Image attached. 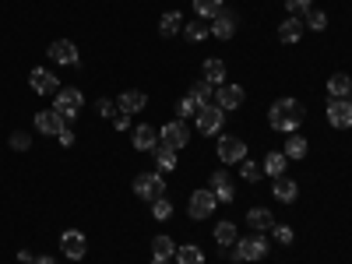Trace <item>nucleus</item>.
Returning <instances> with one entry per match:
<instances>
[{"instance_id": "f257e3e1", "label": "nucleus", "mask_w": 352, "mask_h": 264, "mask_svg": "<svg viewBox=\"0 0 352 264\" xmlns=\"http://www.w3.org/2000/svg\"><path fill=\"white\" fill-rule=\"evenodd\" d=\"M303 120H307V109H303L300 99H292V96L289 99H275L268 106V124L278 134H296L303 127Z\"/></svg>"}, {"instance_id": "f03ea898", "label": "nucleus", "mask_w": 352, "mask_h": 264, "mask_svg": "<svg viewBox=\"0 0 352 264\" xmlns=\"http://www.w3.org/2000/svg\"><path fill=\"white\" fill-rule=\"evenodd\" d=\"M268 240H264V232H250V236H243V240H236L232 247H222V257H229V261H264L268 257Z\"/></svg>"}, {"instance_id": "7ed1b4c3", "label": "nucleus", "mask_w": 352, "mask_h": 264, "mask_svg": "<svg viewBox=\"0 0 352 264\" xmlns=\"http://www.w3.org/2000/svg\"><path fill=\"white\" fill-rule=\"evenodd\" d=\"M134 197H141V201H159V197H166V176L155 169V173H138L134 176Z\"/></svg>"}, {"instance_id": "20e7f679", "label": "nucleus", "mask_w": 352, "mask_h": 264, "mask_svg": "<svg viewBox=\"0 0 352 264\" xmlns=\"http://www.w3.org/2000/svg\"><path fill=\"white\" fill-rule=\"evenodd\" d=\"M215 208H219V201H215L212 187H201V190H194V194H190V201H187V215H190L194 222L212 219V212H215Z\"/></svg>"}, {"instance_id": "39448f33", "label": "nucleus", "mask_w": 352, "mask_h": 264, "mask_svg": "<svg viewBox=\"0 0 352 264\" xmlns=\"http://www.w3.org/2000/svg\"><path fill=\"white\" fill-rule=\"evenodd\" d=\"M222 124H226V113H222L215 102L201 106V109L194 113V127H197L201 134H222Z\"/></svg>"}, {"instance_id": "423d86ee", "label": "nucleus", "mask_w": 352, "mask_h": 264, "mask_svg": "<svg viewBox=\"0 0 352 264\" xmlns=\"http://www.w3.org/2000/svg\"><path fill=\"white\" fill-rule=\"evenodd\" d=\"M81 102H85V96L78 92V88H60V92L53 96V109L64 116V120H74V116L81 113Z\"/></svg>"}, {"instance_id": "0eeeda50", "label": "nucleus", "mask_w": 352, "mask_h": 264, "mask_svg": "<svg viewBox=\"0 0 352 264\" xmlns=\"http://www.w3.org/2000/svg\"><path fill=\"white\" fill-rule=\"evenodd\" d=\"M46 53H50V60L60 64V67H78L81 64V53H78V46L71 39H53Z\"/></svg>"}, {"instance_id": "6e6552de", "label": "nucleus", "mask_w": 352, "mask_h": 264, "mask_svg": "<svg viewBox=\"0 0 352 264\" xmlns=\"http://www.w3.org/2000/svg\"><path fill=\"white\" fill-rule=\"evenodd\" d=\"M28 85H32V92L36 96H56V92H60V78H56L53 71H46V67H36L32 74H28Z\"/></svg>"}, {"instance_id": "1a4fd4ad", "label": "nucleus", "mask_w": 352, "mask_h": 264, "mask_svg": "<svg viewBox=\"0 0 352 264\" xmlns=\"http://www.w3.org/2000/svg\"><path fill=\"white\" fill-rule=\"evenodd\" d=\"M247 102V92L240 85H219L215 88V106L222 109V113H232V109H240Z\"/></svg>"}, {"instance_id": "9d476101", "label": "nucleus", "mask_w": 352, "mask_h": 264, "mask_svg": "<svg viewBox=\"0 0 352 264\" xmlns=\"http://www.w3.org/2000/svg\"><path fill=\"white\" fill-rule=\"evenodd\" d=\"M219 159L222 162H243L247 159V141H240V138H232V134H219Z\"/></svg>"}, {"instance_id": "9b49d317", "label": "nucleus", "mask_w": 352, "mask_h": 264, "mask_svg": "<svg viewBox=\"0 0 352 264\" xmlns=\"http://www.w3.org/2000/svg\"><path fill=\"white\" fill-rule=\"evenodd\" d=\"M159 138H162V144H169V148L180 152L184 144L190 141V127H187L184 120H169V124H162V127H159Z\"/></svg>"}, {"instance_id": "f8f14e48", "label": "nucleus", "mask_w": 352, "mask_h": 264, "mask_svg": "<svg viewBox=\"0 0 352 264\" xmlns=\"http://www.w3.org/2000/svg\"><path fill=\"white\" fill-rule=\"evenodd\" d=\"M60 250H64V257L81 261V257L88 254V240H85V232H81V229H64V232H60Z\"/></svg>"}, {"instance_id": "ddd939ff", "label": "nucleus", "mask_w": 352, "mask_h": 264, "mask_svg": "<svg viewBox=\"0 0 352 264\" xmlns=\"http://www.w3.org/2000/svg\"><path fill=\"white\" fill-rule=\"evenodd\" d=\"M236 25H240L236 11H226V8H222V11L212 18V25H208V28H212V36H215V39H222V43H226V39L236 36Z\"/></svg>"}, {"instance_id": "4468645a", "label": "nucleus", "mask_w": 352, "mask_h": 264, "mask_svg": "<svg viewBox=\"0 0 352 264\" xmlns=\"http://www.w3.org/2000/svg\"><path fill=\"white\" fill-rule=\"evenodd\" d=\"M208 187H212V194H215V201H219V204H232V197H236V187H232V176H229L226 169H215V173H212Z\"/></svg>"}, {"instance_id": "2eb2a0df", "label": "nucleus", "mask_w": 352, "mask_h": 264, "mask_svg": "<svg viewBox=\"0 0 352 264\" xmlns=\"http://www.w3.org/2000/svg\"><path fill=\"white\" fill-rule=\"evenodd\" d=\"M328 124L335 131H349L352 127V102L349 99H331L328 102Z\"/></svg>"}, {"instance_id": "dca6fc26", "label": "nucleus", "mask_w": 352, "mask_h": 264, "mask_svg": "<svg viewBox=\"0 0 352 264\" xmlns=\"http://www.w3.org/2000/svg\"><path fill=\"white\" fill-rule=\"evenodd\" d=\"M64 116L60 113H56V109H39L36 113V134H50V138H56V134H60L64 131Z\"/></svg>"}, {"instance_id": "f3484780", "label": "nucleus", "mask_w": 352, "mask_h": 264, "mask_svg": "<svg viewBox=\"0 0 352 264\" xmlns=\"http://www.w3.org/2000/svg\"><path fill=\"white\" fill-rule=\"evenodd\" d=\"M131 141H134V148H138V152H155L162 138H159V131H155L152 124H138Z\"/></svg>"}, {"instance_id": "a211bd4d", "label": "nucleus", "mask_w": 352, "mask_h": 264, "mask_svg": "<svg viewBox=\"0 0 352 264\" xmlns=\"http://www.w3.org/2000/svg\"><path fill=\"white\" fill-rule=\"evenodd\" d=\"M303 18H296V14H289L282 25H278V43H285V46H296L300 39H303Z\"/></svg>"}, {"instance_id": "6ab92c4d", "label": "nucleus", "mask_w": 352, "mask_h": 264, "mask_svg": "<svg viewBox=\"0 0 352 264\" xmlns=\"http://www.w3.org/2000/svg\"><path fill=\"white\" fill-rule=\"evenodd\" d=\"M144 106H148V96H144L141 88H131V92H120V99H116V109H120V113H127V116L141 113Z\"/></svg>"}, {"instance_id": "aec40b11", "label": "nucleus", "mask_w": 352, "mask_h": 264, "mask_svg": "<svg viewBox=\"0 0 352 264\" xmlns=\"http://www.w3.org/2000/svg\"><path fill=\"white\" fill-rule=\"evenodd\" d=\"M272 194H275L282 204H292V201L300 197V184L289 180V176H275V180H272Z\"/></svg>"}, {"instance_id": "412c9836", "label": "nucleus", "mask_w": 352, "mask_h": 264, "mask_svg": "<svg viewBox=\"0 0 352 264\" xmlns=\"http://www.w3.org/2000/svg\"><path fill=\"white\" fill-rule=\"evenodd\" d=\"M247 226H250L254 232H272V229H275V215H272L268 208H250V212H247Z\"/></svg>"}, {"instance_id": "4be33fe9", "label": "nucleus", "mask_w": 352, "mask_h": 264, "mask_svg": "<svg viewBox=\"0 0 352 264\" xmlns=\"http://www.w3.org/2000/svg\"><path fill=\"white\" fill-rule=\"evenodd\" d=\"M236 240H240L236 222H232V219H222V222L215 226V243H219V247H232Z\"/></svg>"}, {"instance_id": "5701e85b", "label": "nucleus", "mask_w": 352, "mask_h": 264, "mask_svg": "<svg viewBox=\"0 0 352 264\" xmlns=\"http://www.w3.org/2000/svg\"><path fill=\"white\" fill-rule=\"evenodd\" d=\"M201 78H204V81H212L215 88H219V85H226V60H219V56H212V60H204Z\"/></svg>"}, {"instance_id": "b1692460", "label": "nucleus", "mask_w": 352, "mask_h": 264, "mask_svg": "<svg viewBox=\"0 0 352 264\" xmlns=\"http://www.w3.org/2000/svg\"><path fill=\"white\" fill-rule=\"evenodd\" d=\"M180 28H184V14H180V11H166V14L159 18V36H162V39H173Z\"/></svg>"}, {"instance_id": "393cba45", "label": "nucleus", "mask_w": 352, "mask_h": 264, "mask_svg": "<svg viewBox=\"0 0 352 264\" xmlns=\"http://www.w3.org/2000/svg\"><path fill=\"white\" fill-rule=\"evenodd\" d=\"M328 96H331V99H349V96H352V78L342 74V71L331 74V78H328Z\"/></svg>"}, {"instance_id": "a878e982", "label": "nucleus", "mask_w": 352, "mask_h": 264, "mask_svg": "<svg viewBox=\"0 0 352 264\" xmlns=\"http://www.w3.org/2000/svg\"><path fill=\"white\" fill-rule=\"evenodd\" d=\"M187 96H190L197 106H208V102L215 99V85H212V81H204V78H197V81L190 85V92H187Z\"/></svg>"}, {"instance_id": "bb28decb", "label": "nucleus", "mask_w": 352, "mask_h": 264, "mask_svg": "<svg viewBox=\"0 0 352 264\" xmlns=\"http://www.w3.org/2000/svg\"><path fill=\"white\" fill-rule=\"evenodd\" d=\"M289 159H307V152H310V141L303 138V134H285V148H282Z\"/></svg>"}, {"instance_id": "cd10ccee", "label": "nucleus", "mask_w": 352, "mask_h": 264, "mask_svg": "<svg viewBox=\"0 0 352 264\" xmlns=\"http://www.w3.org/2000/svg\"><path fill=\"white\" fill-rule=\"evenodd\" d=\"M264 173H268L272 176V180H275V176H285V166H289V155L285 152H268V155H264Z\"/></svg>"}, {"instance_id": "c85d7f7f", "label": "nucleus", "mask_w": 352, "mask_h": 264, "mask_svg": "<svg viewBox=\"0 0 352 264\" xmlns=\"http://www.w3.org/2000/svg\"><path fill=\"white\" fill-rule=\"evenodd\" d=\"M155 169H159L162 176L173 173V169H176V148H169V144L159 141V148H155Z\"/></svg>"}, {"instance_id": "c756f323", "label": "nucleus", "mask_w": 352, "mask_h": 264, "mask_svg": "<svg viewBox=\"0 0 352 264\" xmlns=\"http://www.w3.org/2000/svg\"><path fill=\"white\" fill-rule=\"evenodd\" d=\"M176 264H204V254L197 243H184V247H176Z\"/></svg>"}, {"instance_id": "7c9ffc66", "label": "nucleus", "mask_w": 352, "mask_h": 264, "mask_svg": "<svg viewBox=\"0 0 352 264\" xmlns=\"http://www.w3.org/2000/svg\"><path fill=\"white\" fill-rule=\"evenodd\" d=\"M184 36H187V43H204V39H208L212 36V28H208V21H187L184 25Z\"/></svg>"}, {"instance_id": "2f4dec72", "label": "nucleus", "mask_w": 352, "mask_h": 264, "mask_svg": "<svg viewBox=\"0 0 352 264\" xmlns=\"http://www.w3.org/2000/svg\"><path fill=\"white\" fill-rule=\"evenodd\" d=\"M219 11H222V0H194V14L201 21H212Z\"/></svg>"}, {"instance_id": "473e14b6", "label": "nucleus", "mask_w": 352, "mask_h": 264, "mask_svg": "<svg viewBox=\"0 0 352 264\" xmlns=\"http://www.w3.org/2000/svg\"><path fill=\"white\" fill-rule=\"evenodd\" d=\"M152 257H176V240H169L166 232L152 240Z\"/></svg>"}, {"instance_id": "72a5a7b5", "label": "nucleus", "mask_w": 352, "mask_h": 264, "mask_svg": "<svg viewBox=\"0 0 352 264\" xmlns=\"http://www.w3.org/2000/svg\"><path fill=\"white\" fill-rule=\"evenodd\" d=\"M303 25L314 28V32H324V28H328V14H324V11H317V8H310V11L303 14Z\"/></svg>"}, {"instance_id": "f704fd0d", "label": "nucleus", "mask_w": 352, "mask_h": 264, "mask_svg": "<svg viewBox=\"0 0 352 264\" xmlns=\"http://www.w3.org/2000/svg\"><path fill=\"white\" fill-rule=\"evenodd\" d=\"M261 173H264L261 162H254V159H243V162H240V176H243L247 184H257V180H261Z\"/></svg>"}, {"instance_id": "c9c22d12", "label": "nucleus", "mask_w": 352, "mask_h": 264, "mask_svg": "<svg viewBox=\"0 0 352 264\" xmlns=\"http://www.w3.org/2000/svg\"><path fill=\"white\" fill-rule=\"evenodd\" d=\"M152 215H155L159 222H166V219L173 215V201H169V197H159V201H152Z\"/></svg>"}, {"instance_id": "e433bc0d", "label": "nucleus", "mask_w": 352, "mask_h": 264, "mask_svg": "<svg viewBox=\"0 0 352 264\" xmlns=\"http://www.w3.org/2000/svg\"><path fill=\"white\" fill-rule=\"evenodd\" d=\"M8 141H11L14 152H28V148H32V134H25V131H14Z\"/></svg>"}, {"instance_id": "4c0bfd02", "label": "nucleus", "mask_w": 352, "mask_h": 264, "mask_svg": "<svg viewBox=\"0 0 352 264\" xmlns=\"http://www.w3.org/2000/svg\"><path fill=\"white\" fill-rule=\"evenodd\" d=\"M272 236H275V243L289 247L292 240H296V232H292V226H278V222H275V229H272Z\"/></svg>"}, {"instance_id": "58836bf2", "label": "nucleus", "mask_w": 352, "mask_h": 264, "mask_svg": "<svg viewBox=\"0 0 352 264\" xmlns=\"http://www.w3.org/2000/svg\"><path fill=\"white\" fill-rule=\"evenodd\" d=\"M197 109H201V106H197V102H194L190 96H184L180 102H176V116H180V120H187V116H194Z\"/></svg>"}, {"instance_id": "ea45409f", "label": "nucleus", "mask_w": 352, "mask_h": 264, "mask_svg": "<svg viewBox=\"0 0 352 264\" xmlns=\"http://www.w3.org/2000/svg\"><path fill=\"white\" fill-rule=\"evenodd\" d=\"M282 4H285L289 14H296V18H300V14H307V11L314 8V0H282Z\"/></svg>"}, {"instance_id": "a19ab883", "label": "nucleus", "mask_w": 352, "mask_h": 264, "mask_svg": "<svg viewBox=\"0 0 352 264\" xmlns=\"http://www.w3.org/2000/svg\"><path fill=\"white\" fill-rule=\"evenodd\" d=\"M96 113L106 116V120H113V116H116V102L113 99H96Z\"/></svg>"}, {"instance_id": "79ce46f5", "label": "nucleus", "mask_w": 352, "mask_h": 264, "mask_svg": "<svg viewBox=\"0 0 352 264\" xmlns=\"http://www.w3.org/2000/svg\"><path fill=\"white\" fill-rule=\"evenodd\" d=\"M113 127H116V131H131V116L116 109V116H113Z\"/></svg>"}, {"instance_id": "37998d69", "label": "nucleus", "mask_w": 352, "mask_h": 264, "mask_svg": "<svg viewBox=\"0 0 352 264\" xmlns=\"http://www.w3.org/2000/svg\"><path fill=\"white\" fill-rule=\"evenodd\" d=\"M56 141H60L64 148H71V144H74V131H67V127H64L60 134H56Z\"/></svg>"}, {"instance_id": "c03bdc74", "label": "nucleus", "mask_w": 352, "mask_h": 264, "mask_svg": "<svg viewBox=\"0 0 352 264\" xmlns=\"http://www.w3.org/2000/svg\"><path fill=\"white\" fill-rule=\"evenodd\" d=\"M18 264H36V257L28 254V250H21V254H18Z\"/></svg>"}, {"instance_id": "a18cd8bd", "label": "nucleus", "mask_w": 352, "mask_h": 264, "mask_svg": "<svg viewBox=\"0 0 352 264\" xmlns=\"http://www.w3.org/2000/svg\"><path fill=\"white\" fill-rule=\"evenodd\" d=\"M36 264H60L56 257H50V254H43V257H36Z\"/></svg>"}, {"instance_id": "49530a36", "label": "nucleus", "mask_w": 352, "mask_h": 264, "mask_svg": "<svg viewBox=\"0 0 352 264\" xmlns=\"http://www.w3.org/2000/svg\"><path fill=\"white\" fill-rule=\"evenodd\" d=\"M152 264H176V261H173V257H155Z\"/></svg>"}]
</instances>
